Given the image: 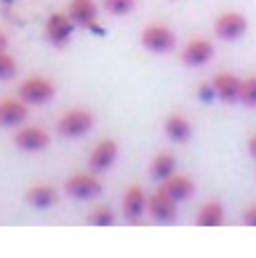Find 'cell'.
<instances>
[{
    "instance_id": "4316f807",
    "label": "cell",
    "mask_w": 256,
    "mask_h": 258,
    "mask_svg": "<svg viewBox=\"0 0 256 258\" xmlns=\"http://www.w3.org/2000/svg\"><path fill=\"white\" fill-rule=\"evenodd\" d=\"M3 50H7V34L0 32V52H3Z\"/></svg>"
},
{
    "instance_id": "9a60e30c",
    "label": "cell",
    "mask_w": 256,
    "mask_h": 258,
    "mask_svg": "<svg viewBox=\"0 0 256 258\" xmlns=\"http://www.w3.org/2000/svg\"><path fill=\"white\" fill-rule=\"evenodd\" d=\"M163 132H166V136L170 138L172 143L184 145V143H188L190 136H193V125H190V120L186 116H181V113H170V116L166 118V122H163Z\"/></svg>"
},
{
    "instance_id": "2e32d148",
    "label": "cell",
    "mask_w": 256,
    "mask_h": 258,
    "mask_svg": "<svg viewBox=\"0 0 256 258\" xmlns=\"http://www.w3.org/2000/svg\"><path fill=\"white\" fill-rule=\"evenodd\" d=\"M161 188L177 202H186L193 197L195 192V181L188 177V174H181V172H175L172 177H168L166 181L161 183Z\"/></svg>"
},
{
    "instance_id": "7c38bea8",
    "label": "cell",
    "mask_w": 256,
    "mask_h": 258,
    "mask_svg": "<svg viewBox=\"0 0 256 258\" xmlns=\"http://www.w3.org/2000/svg\"><path fill=\"white\" fill-rule=\"evenodd\" d=\"M68 14L75 21V25L86 27V30L102 32L98 25V5L93 0H71L68 5Z\"/></svg>"
},
{
    "instance_id": "ba28073f",
    "label": "cell",
    "mask_w": 256,
    "mask_h": 258,
    "mask_svg": "<svg viewBox=\"0 0 256 258\" xmlns=\"http://www.w3.org/2000/svg\"><path fill=\"white\" fill-rule=\"evenodd\" d=\"M48 143H50L48 132L36 125H23L14 134V145L23 152H41L48 147Z\"/></svg>"
},
{
    "instance_id": "52a82bcc",
    "label": "cell",
    "mask_w": 256,
    "mask_h": 258,
    "mask_svg": "<svg viewBox=\"0 0 256 258\" xmlns=\"http://www.w3.org/2000/svg\"><path fill=\"white\" fill-rule=\"evenodd\" d=\"M247 27H249L247 18H245L240 12H225L216 18V23H213V32H216V36L222 41L240 39V36H245Z\"/></svg>"
},
{
    "instance_id": "8992f818",
    "label": "cell",
    "mask_w": 256,
    "mask_h": 258,
    "mask_svg": "<svg viewBox=\"0 0 256 258\" xmlns=\"http://www.w3.org/2000/svg\"><path fill=\"white\" fill-rule=\"evenodd\" d=\"M73 30H75V21L71 18V14L63 12H52L45 21V39L54 45V48H63L71 41Z\"/></svg>"
},
{
    "instance_id": "5bb4252c",
    "label": "cell",
    "mask_w": 256,
    "mask_h": 258,
    "mask_svg": "<svg viewBox=\"0 0 256 258\" xmlns=\"http://www.w3.org/2000/svg\"><path fill=\"white\" fill-rule=\"evenodd\" d=\"M27 107L21 98L0 100V127H21L27 120Z\"/></svg>"
},
{
    "instance_id": "d6986e66",
    "label": "cell",
    "mask_w": 256,
    "mask_h": 258,
    "mask_svg": "<svg viewBox=\"0 0 256 258\" xmlns=\"http://www.w3.org/2000/svg\"><path fill=\"white\" fill-rule=\"evenodd\" d=\"M177 172V159L172 152H159L157 156L152 159V163H150V174H152V179H157V181H166L168 177H172V174Z\"/></svg>"
},
{
    "instance_id": "7a4b0ae2",
    "label": "cell",
    "mask_w": 256,
    "mask_h": 258,
    "mask_svg": "<svg viewBox=\"0 0 256 258\" xmlns=\"http://www.w3.org/2000/svg\"><path fill=\"white\" fill-rule=\"evenodd\" d=\"M93 113L86 109H68L66 113H61L57 122V132L63 138H82L84 134H89L93 129Z\"/></svg>"
},
{
    "instance_id": "484cf974",
    "label": "cell",
    "mask_w": 256,
    "mask_h": 258,
    "mask_svg": "<svg viewBox=\"0 0 256 258\" xmlns=\"http://www.w3.org/2000/svg\"><path fill=\"white\" fill-rule=\"evenodd\" d=\"M247 152L252 154V159H256V134H254V136H249V141H247Z\"/></svg>"
},
{
    "instance_id": "44dd1931",
    "label": "cell",
    "mask_w": 256,
    "mask_h": 258,
    "mask_svg": "<svg viewBox=\"0 0 256 258\" xmlns=\"http://www.w3.org/2000/svg\"><path fill=\"white\" fill-rule=\"evenodd\" d=\"M240 102L245 107H256V75H249L247 80H243L240 86Z\"/></svg>"
},
{
    "instance_id": "9c48e42d",
    "label": "cell",
    "mask_w": 256,
    "mask_h": 258,
    "mask_svg": "<svg viewBox=\"0 0 256 258\" xmlns=\"http://www.w3.org/2000/svg\"><path fill=\"white\" fill-rule=\"evenodd\" d=\"M116 159H118V143L113 141V138H102V141H98L93 145V150H91L89 168L100 174L111 168V165L116 163Z\"/></svg>"
},
{
    "instance_id": "8fae6325",
    "label": "cell",
    "mask_w": 256,
    "mask_h": 258,
    "mask_svg": "<svg viewBox=\"0 0 256 258\" xmlns=\"http://www.w3.org/2000/svg\"><path fill=\"white\" fill-rule=\"evenodd\" d=\"M213 52H216V48H213V43L209 39H193L184 45V50H181V59H184L186 66L200 68V66H204V63L211 61Z\"/></svg>"
},
{
    "instance_id": "30bf717a",
    "label": "cell",
    "mask_w": 256,
    "mask_h": 258,
    "mask_svg": "<svg viewBox=\"0 0 256 258\" xmlns=\"http://www.w3.org/2000/svg\"><path fill=\"white\" fill-rule=\"evenodd\" d=\"M148 213V195L141 186H130L122 195V215L127 222H141V218Z\"/></svg>"
},
{
    "instance_id": "7402d4cb",
    "label": "cell",
    "mask_w": 256,
    "mask_h": 258,
    "mask_svg": "<svg viewBox=\"0 0 256 258\" xmlns=\"http://www.w3.org/2000/svg\"><path fill=\"white\" fill-rule=\"evenodd\" d=\"M16 71H18L16 59H14L7 50H3V52H0V80H12V77L16 75Z\"/></svg>"
},
{
    "instance_id": "ffe728a7",
    "label": "cell",
    "mask_w": 256,
    "mask_h": 258,
    "mask_svg": "<svg viewBox=\"0 0 256 258\" xmlns=\"http://www.w3.org/2000/svg\"><path fill=\"white\" fill-rule=\"evenodd\" d=\"M86 222H89L91 227H111V224L116 222V213H113L109 206H98V209H93L89 213Z\"/></svg>"
},
{
    "instance_id": "4fadbf2b",
    "label": "cell",
    "mask_w": 256,
    "mask_h": 258,
    "mask_svg": "<svg viewBox=\"0 0 256 258\" xmlns=\"http://www.w3.org/2000/svg\"><path fill=\"white\" fill-rule=\"evenodd\" d=\"M213 89H216L218 100H222L225 104H234L240 102V86H243V80L236 77L234 73H218L211 80Z\"/></svg>"
},
{
    "instance_id": "cb8c5ba5",
    "label": "cell",
    "mask_w": 256,
    "mask_h": 258,
    "mask_svg": "<svg viewBox=\"0 0 256 258\" xmlns=\"http://www.w3.org/2000/svg\"><path fill=\"white\" fill-rule=\"evenodd\" d=\"M198 95L204 100V102H213V100L218 98V95H216V89H213L211 82H209V84H202V86H200V89H198Z\"/></svg>"
},
{
    "instance_id": "603a6c76",
    "label": "cell",
    "mask_w": 256,
    "mask_h": 258,
    "mask_svg": "<svg viewBox=\"0 0 256 258\" xmlns=\"http://www.w3.org/2000/svg\"><path fill=\"white\" fill-rule=\"evenodd\" d=\"M134 3L136 0H104V7L113 16H125V14H130L134 9Z\"/></svg>"
},
{
    "instance_id": "ac0fdd59",
    "label": "cell",
    "mask_w": 256,
    "mask_h": 258,
    "mask_svg": "<svg viewBox=\"0 0 256 258\" xmlns=\"http://www.w3.org/2000/svg\"><path fill=\"white\" fill-rule=\"evenodd\" d=\"M195 224L198 227H207V229L222 227L225 224V206L220 202H207V204H202V209L195 215Z\"/></svg>"
},
{
    "instance_id": "6da1fadb",
    "label": "cell",
    "mask_w": 256,
    "mask_h": 258,
    "mask_svg": "<svg viewBox=\"0 0 256 258\" xmlns=\"http://www.w3.org/2000/svg\"><path fill=\"white\" fill-rule=\"evenodd\" d=\"M54 93H57V86L45 75H30L18 86V98L25 104H34V107L48 104L54 98Z\"/></svg>"
},
{
    "instance_id": "3957f363",
    "label": "cell",
    "mask_w": 256,
    "mask_h": 258,
    "mask_svg": "<svg viewBox=\"0 0 256 258\" xmlns=\"http://www.w3.org/2000/svg\"><path fill=\"white\" fill-rule=\"evenodd\" d=\"M63 190L73 197V200H93L102 192V181H100L98 172H77L73 177L66 179L63 183Z\"/></svg>"
},
{
    "instance_id": "277c9868",
    "label": "cell",
    "mask_w": 256,
    "mask_h": 258,
    "mask_svg": "<svg viewBox=\"0 0 256 258\" xmlns=\"http://www.w3.org/2000/svg\"><path fill=\"white\" fill-rule=\"evenodd\" d=\"M141 43H143L145 50H150L154 54H166L177 45V39L170 27L154 23V25H148L141 32Z\"/></svg>"
},
{
    "instance_id": "5b68a950",
    "label": "cell",
    "mask_w": 256,
    "mask_h": 258,
    "mask_svg": "<svg viewBox=\"0 0 256 258\" xmlns=\"http://www.w3.org/2000/svg\"><path fill=\"white\" fill-rule=\"evenodd\" d=\"M177 204H179V202L172 200L163 188H159L152 195H148V215L154 222L172 224L177 220Z\"/></svg>"
},
{
    "instance_id": "e0dca14e",
    "label": "cell",
    "mask_w": 256,
    "mask_h": 258,
    "mask_svg": "<svg viewBox=\"0 0 256 258\" xmlns=\"http://www.w3.org/2000/svg\"><path fill=\"white\" fill-rule=\"evenodd\" d=\"M25 202L36 211H45L57 202V190L50 183H34L25 190Z\"/></svg>"
},
{
    "instance_id": "d4e9b609",
    "label": "cell",
    "mask_w": 256,
    "mask_h": 258,
    "mask_svg": "<svg viewBox=\"0 0 256 258\" xmlns=\"http://www.w3.org/2000/svg\"><path fill=\"white\" fill-rule=\"evenodd\" d=\"M240 220H243L245 227H256V204L247 206V209L243 211V215H240Z\"/></svg>"
}]
</instances>
